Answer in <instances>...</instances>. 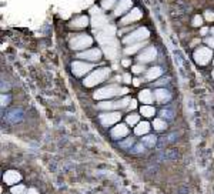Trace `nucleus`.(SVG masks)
<instances>
[{
  "label": "nucleus",
  "instance_id": "9d476101",
  "mask_svg": "<svg viewBox=\"0 0 214 194\" xmlns=\"http://www.w3.org/2000/svg\"><path fill=\"white\" fill-rule=\"evenodd\" d=\"M79 57L86 59V60H91V62H96V60H99L100 57H102V50H99V49L86 50V52L80 53V54H79Z\"/></svg>",
  "mask_w": 214,
  "mask_h": 194
},
{
  "label": "nucleus",
  "instance_id": "a878e982",
  "mask_svg": "<svg viewBox=\"0 0 214 194\" xmlns=\"http://www.w3.org/2000/svg\"><path fill=\"white\" fill-rule=\"evenodd\" d=\"M25 191H26V188H25V186H14V187H12V193L13 194H25Z\"/></svg>",
  "mask_w": 214,
  "mask_h": 194
},
{
  "label": "nucleus",
  "instance_id": "c9c22d12",
  "mask_svg": "<svg viewBox=\"0 0 214 194\" xmlns=\"http://www.w3.org/2000/svg\"><path fill=\"white\" fill-rule=\"evenodd\" d=\"M123 79H124V81H126V83H131V76H130V74H124Z\"/></svg>",
  "mask_w": 214,
  "mask_h": 194
},
{
  "label": "nucleus",
  "instance_id": "423d86ee",
  "mask_svg": "<svg viewBox=\"0 0 214 194\" xmlns=\"http://www.w3.org/2000/svg\"><path fill=\"white\" fill-rule=\"evenodd\" d=\"M131 100L130 99H123L120 102H107V103H100L99 108H103V110H112V108H123L127 104H130Z\"/></svg>",
  "mask_w": 214,
  "mask_h": 194
},
{
  "label": "nucleus",
  "instance_id": "58836bf2",
  "mask_svg": "<svg viewBox=\"0 0 214 194\" xmlns=\"http://www.w3.org/2000/svg\"><path fill=\"white\" fill-rule=\"evenodd\" d=\"M26 194H39V193H37V190H34V188H29V191Z\"/></svg>",
  "mask_w": 214,
  "mask_h": 194
},
{
  "label": "nucleus",
  "instance_id": "473e14b6",
  "mask_svg": "<svg viewBox=\"0 0 214 194\" xmlns=\"http://www.w3.org/2000/svg\"><path fill=\"white\" fill-rule=\"evenodd\" d=\"M90 12H91V14H93V16H96V14H102V12H100V9H99V7H96V6H94V7H91V9H90Z\"/></svg>",
  "mask_w": 214,
  "mask_h": 194
},
{
  "label": "nucleus",
  "instance_id": "bb28decb",
  "mask_svg": "<svg viewBox=\"0 0 214 194\" xmlns=\"http://www.w3.org/2000/svg\"><path fill=\"white\" fill-rule=\"evenodd\" d=\"M143 143H146L149 146H154L156 144V137L154 136H147V137H143Z\"/></svg>",
  "mask_w": 214,
  "mask_h": 194
},
{
  "label": "nucleus",
  "instance_id": "f704fd0d",
  "mask_svg": "<svg viewBox=\"0 0 214 194\" xmlns=\"http://www.w3.org/2000/svg\"><path fill=\"white\" fill-rule=\"evenodd\" d=\"M7 102H9V97L7 96H2V106H6L7 104Z\"/></svg>",
  "mask_w": 214,
  "mask_h": 194
},
{
  "label": "nucleus",
  "instance_id": "412c9836",
  "mask_svg": "<svg viewBox=\"0 0 214 194\" xmlns=\"http://www.w3.org/2000/svg\"><path fill=\"white\" fill-rule=\"evenodd\" d=\"M150 130V124L147 123V121H143V123H139V126H136V134L139 136H143V134H146V133H149Z\"/></svg>",
  "mask_w": 214,
  "mask_h": 194
},
{
  "label": "nucleus",
  "instance_id": "a18cd8bd",
  "mask_svg": "<svg viewBox=\"0 0 214 194\" xmlns=\"http://www.w3.org/2000/svg\"><path fill=\"white\" fill-rule=\"evenodd\" d=\"M211 76H213V79H214V70H213V73H211Z\"/></svg>",
  "mask_w": 214,
  "mask_h": 194
},
{
  "label": "nucleus",
  "instance_id": "aec40b11",
  "mask_svg": "<svg viewBox=\"0 0 214 194\" xmlns=\"http://www.w3.org/2000/svg\"><path fill=\"white\" fill-rule=\"evenodd\" d=\"M139 99L141 103H146V104H149V103L153 102V94L150 90H143V91H140L139 94Z\"/></svg>",
  "mask_w": 214,
  "mask_h": 194
},
{
  "label": "nucleus",
  "instance_id": "37998d69",
  "mask_svg": "<svg viewBox=\"0 0 214 194\" xmlns=\"http://www.w3.org/2000/svg\"><path fill=\"white\" fill-rule=\"evenodd\" d=\"M207 31H208V30H207V29H206V27H204V29H201V34H206V33H207Z\"/></svg>",
  "mask_w": 214,
  "mask_h": 194
},
{
  "label": "nucleus",
  "instance_id": "b1692460",
  "mask_svg": "<svg viewBox=\"0 0 214 194\" xmlns=\"http://www.w3.org/2000/svg\"><path fill=\"white\" fill-rule=\"evenodd\" d=\"M153 126H154L156 130H164L166 129V123L163 120H160V119H156V120L153 121Z\"/></svg>",
  "mask_w": 214,
  "mask_h": 194
},
{
  "label": "nucleus",
  "instance_id": "20e7f679",
  "mask_svg": "<svg viewBox=\"0 0 214 194\" xmlns=\"http://www.w3.org/2000/svg\"><path fill=\"white\" fill-rule=\"evenodd\" d=\"M91 43H93V39L90 36H87V34H79V36H76L74 39L70 40L71 49H74V50L86 49V47L91 46Z\"/></svg>",
  "mask_w": 214,
  "mask_h": 194
},
{
  "label": "nucleus",
  "instance_id": "cd10ccee",
  "mask_svg": "<svg viewBox=\"0 0 214 194\" xmlns=\"http://www.w3.org/2000/svg\"><path fill=\"white\" fill-rule=\"evenodd\" d=\"M20 117H22V116H20V111H12L7 119H9L10 121H17V120H20Z\"/></svg>",
  "mask_w": 214,
  "mask_h": 194
},
{
  "label": "nucleus",
  "instance_id": "6e6552de",
  "mask_svg": "<svg viewBox=\"0 0 214 194\" xmlns=\"http://www.w3.org/2000/svg\"><path fill=\"white\" fill-rule=\"evenodd\" d=\"M71 69H73V73L76 76H83L87 71H90L93 69V66L89 64V63H83V62H74L71 64Z\"/></svg>",
  "mask_w": 214,
  "mask_h": 194
},
{
  "label": "nucleus",
  "instance_id": "7ed1b4c3",
  "mask_svg": "<svg viewBox=\"0 0 214 194\" xmlns=\"http://www.w3.org/2000/svg\"><path fill=\"white\" fill-rule=\"evenodd\" d=\"M149 36H150V31L147 30L146 27H140V29H137L136 31L130 33L127 37H124V43L130 44V43H136V42L140 43V42L149 39Z\"/></svg>",
  "mask_w": 214,
  "mask_h": 194
},
{
  "label": "nucleus",
  "instance_id": "9b49d317",
  "mask_svg": "<svg viewBox=\"0 0 214 194\" xmlns=\"http://www.w3.org/2000/svg\"><path fill=\"white\" fill-rule=\"evenodd\" d=\"M139 19H141V12H140V9H133L126 17L121 19V25H129V23H133V22H136V20H139Z\"/></svg>",
  "mask_w": 214,
  "mask_h": 194
},
{
  "label": "nucleus",
  "instance_id": "6ab92c4d",
  "mask_svg": "<svg viewBox=\"0 0 214 194\" xmlns=\"http://www.w3.org/2000/svg\"><path fill=\"white\" fill-rule=\"evenodd\" d=\"M87 25H89V19H87L86 16H80V17H77V19H74V20H73L71 27L80 29V27H86Z\"/></svg>",
  "mask_w": 214,
  "mask_h": 194
},
{
  "label": "nucleus",
  "instance_id": "f03ea898",
  "mask_svg": "<svg viewBox=\"0 0 214 194\" xmlns=\"http://www.w3.org/2000/svg\"><path fill=\"white\" fill-rule=\"evenodd\" d=\"M129 90L126 89V87H123V89H120L118 86H107V87H103V89L97 90L96 93H94V99L97 100H103V99H110V97H113V96L116 94H126Z\"/></svg>",
  "mask_w": 214,
  "mask_h": 194
},
{
  "label": "nucleus",
  "instance_id": "e433bc0d",
  "mask_svg": "<svg viewBox=\"0 0 214 194\" xmlns=\"http://www.w3.org/2000/svg\"><path fill=\"white\" fill-rule=\"evenodd\" d=\"M143 150H144V146H141V144H139V146L136 147V153H141Z\"/></svg>",
  "mask_w": 214,
  "mask_h": 194
},
{
  "label": "nucleus",
  "instance_id": "a211bd4d",
  "mask_svg": "<svg viewBox=\"0 0 214 194\" xmlns=\"http://www.w3.org/2000/svg\"><path fill=\"white\" fill-rule=\"evenodd\" d=\"M162 73H163V70L160 67H151L146 73V79L147 80H154V79H157V77L162 76Z\"/></svg>",
  "mask_w": 214,
  "mask_h": 194
},
{
  "label": "nucleus",
  "instance_id": "dca6fc26",
  "mask_svg": "<svg viewBox=\"0 0 214 194\" xmlns=\"http://www.w3.org/2000/svg\"><path fill=\"white\" fill-rule=\"evenodd\" d=\"M154 97H156V100H157L158 103H166V102L170 100L171 96L166 89H157L154 91Z\"/></svg>",
  "mask_w": 214,
  "mask_h": 194
},
{
  "label": "nucleus",
  "instance_id": "1a4fd4ad",
  "mask_svg": "<svg viewBox=\"0 0 214 194\" xmlns=\"http://www.w3.org/2000/svg\"><path fill=\"white\" fill-rule=\"evenodd\" d=\"M120 120V114L118 113H104L100 116V121H102L103 126H112V124H116Z\"/></svg>",
  "mask_w": 214,
  "mask_h": 194
},
{
  "label": "nucleus",
  "instance_id": "4c0bfd02",
  "mask_svg": "<svg viewBox=\"0 0 214 194\" xmlns=\"http://www.w3.org/2000/svg\"><path fill=\"white\" fill-rule=\"evenodd\" d=\"M207 44L211 46V49H213L214 47V39H207Z\"/></svg>",
  "mask_w": 214,
  "mask_h": 194
},
{
  "label": "nucleus",
  "instance_id": "72a5a7b5",
  "mask_svg": "<svg viewBox=\"0 0 214 194\" xmlns=\"http://www.w3.org/2000/svg\"><path fill=\"white\" fill-rule=\"evenodd\" d=\"M143 69H144V67H143V66H140V64L133 66V71H134V73H141Z\"/></svg>",
  "mask_w": 214,
  "mask_h": 194
},
{
  "label": "nucleus",
  "instance_id": "2f4dec72",
  "mask_svg": "<svg viewBox=\"0 0 214 194\" xmlns=\"http://www.w3.org/2000/svg\"><path fill=\"white\" fill-rule=\"evenodd\" d=\"M206 19H207L208 22H213L214 20V13L213 12H206Z\"/></svg>",
  "mask_w": 214,
  "mask_h": 194
},
{
  "label": "nucleus",
  "instance_id": "f8f14e48",
  "mask_svg": "<svg viewBox=\"0 0 214 194\" xmlns=\"http://www.w3.org/2000/svg\"><path fill=\"white\" fill-rule=\"evenodd\" d=\"M131 4H133V0H120L117 7L114 9V16H120V14H123L124 12H127L131 7Z\"/></svg>",
  "mask_w": 214,
  "mask_h": 194
},
{
  "label": "nucleus",
  "instance_id": "0eeeda50",
  "mask_svg": "<svg viewBox=\"0 0 214 194\" xmlns=\"http://www.w3.org/2000/svg\"><path fill=\"white\" fill-rule=\"evenodd\" d=\"M156 56H157L156 47H147V49H144L141 53H140L139 62L140 63H149V62H151V60L156 59Z\"/></svg>",
  "mask_w": 214,
  "mask_h": 194
},
{
  "label": "nucleus",
  "instance_id": "2eb2a0df",
  "mask_svg": "<svg viewBox=\"0 0 214 194\" xmlns=\"http://www.w3.org/2000/svg\"><path fill=\"white\" fill-rule=\"evenodd\" d=\"M3 180L6 184H14V183H17L20 180V174L17 171H14V170H10V171H6Z\"/></svg>",
  "mask_w": 214,
  "mask_h": 194
},
{
  "label": "nucleus",
  "instance_id": "ddd939ff",
  "mask_svg": "<svg viewBox=\"0 0 214 194\" xmlns=\"http://www.w3.org/2000/svg\"><path fill=\"white\" fill-rule=\"evenodd\" d=\"M127 134H129V129L124 124H118V126H116L112 130V136L114 139H121V137H126Z\"/></svg>",
  "mask_w": 214,
  "mask_h": 194
},
{
  "label": "nucleus",
  "instance_id": "f3484780",
  "mask_svg": "<svg viewBox=\"0 0 214 194\" xmlns=\"http://www.w3.org/2000/svg\"><path fill=\"white\" fill-rule=\"evenodd\" d=\"M103 52L109 59H116L117 57V44H106V46H103Z\"/></svg>",
  "mask_w": 214,
  "mask_h": 194
},
{
  "label": "nucleus",
  "instance_id": "ea45409f",
  "mask_svg": "<svg viewBox=\"0 0 214 194\" xmlns=\"http://www.w3.org/2000/svg\"><path fill=\"white\" fill-rule=\"evenodd\" d=\"M136 103H137L136 100H131V102H130V104H129V106H130V108H136V106H137Z\"/></svg>",
  "mask_w": 214,
  "mask_h": 194
},
{
  "label": "nucleus",
  "instance_id": "c756f323",
  "mask_svg": "<svg viewBox=\"0 0 214 194\" xmlns=\"http://www.w3.org/2000/svg\"><path fill=\"white\" fill-rule=\"evenodd\" d=\"M203 25V19L200 17V16H195L194 19H193V26H195V27H199V26Z\"/></svg>",
  "mask_w": 214,
  "mask_h": 194
},
{
  "label": "nucleus",
  "instance_id": "393cba45",
  "mask_svg": "<svg viewBox=\"0 0 214 194\" xmlns=\"http://www.w3.org/2000/svg\"><path fill=\"white\" fill-rule=\"evenodd\" d=\"M139 123V116L137 114H130V116H127V124H131V126H134V124Z\"/></svg>",
  "mask_w": 214,
  "mask_h": 194
},
{
  "label": "nucleus",
  "instance_id": "4be33fe9",
  "mask_svg": "<svg viewBox=\"0 0 214 194\" xmlns=\"http://www.w3.org/2000/svg\"><path fill=\"white\" fill-rule=\"evenodd\" d=\"M140 113H141L143 116H146V117H151V116H154L156 110H154V107L146 104V106H143V107L140 108Z\"/></svg>",
  "mask_w": 214,
  "mask_h": 194
},
{
  "label": "nucleus",
  "instance_id": "39448f33",
  "mask_svg": "<svg viewBox=\"0 0 214 194\" xmlns=\"http://www.w3.org/2000/svg\"><path fill=\"white\" fill-rule=\"evenodd\" d=\"M211 56H213L211 49H208V47H200V49H197L194 53V60L197 64L204 66L211 60Z\"/></svg>",
  "mask_w": 214,
  "mask_h": 194
},
{
  "label": "nucleus",
  "instance_id": "79ce46f5",
  "mask_svg": "<svg viewBox=\"0 0 214 194\" xmlns=\"http://www.w3.org/2000/svg\"><path fill=\"white\" fill-rule=\"evenodd\" d=\"M133 84H134V86H139L140 80H139V79H133Z\"/></svg>",
  "mask_w": 214,
  "mask_h": 194
},
{
  "label": "nucleus",
  "instance_id": "f257e3e1",
  "mask_svg": "<svg viewBox=\"0 0 214 194\" xmlns=\"http://www.w3.org/2000/svg\"><path fill=\"white\" fill-rule=\"evenodd\" d=\"M109 74H110V69H107V67L99 69V70L93 71L90 76L86 77V80H84V86H86V87H93V86H96V84H99V83H102V81H104L106 79L109 77Z\"/></svg>",
  "mask_w": 214,
  "mask_h": 194
},
{
  "label": "nucleus",
  "instance_id": "4468645a",
  "mask_svg": "<svg viewBox=\"0 0 214 194\" xmlns=\"http://www.w3.org/2000/svg\"><path fill=\"white\" fill-rule=\"evenodd\" d=\"M107 17L103 14H96L93 16V19H91V25H93L94 29H102L104 27V26H107Z\"/></svg>",
  "mask_w": 214,
  "mask_h": 194
},
{
  "label": "nucleus",
  "instance_id": "c03bdc74",
  "mask_svg": "<svg viewBox=\"0 0 214 194\" xmlns=\"http://www.w3.org/2000/svg\"><path fill=\"white\" fill-rule=\"evenodd\" d=\"M211 34H213V36H214V27L211 29Z\"/></svg>",
  "mask_w": 214,
  "mask_h": 194
},
{
  "label": "nucleus",
  "instance_id": "a19ab883",
  "mask_svg": "<svg viewBox=\"0 0 214 194\" xmlns=\"http://www.w3.org/2000/svg\"><path fill=\"white\" fill-rule=\"evenodd\" d=\"M121 64L127 67V66H130V60H123V62H121Z\"/></svg>",
  "mask_w": 214,
  "mask_h": 194
},
{
  "label": "nucleus",
  "instance_id": "7c9ffc66",
  "mask_svg": "<svg viewBox=\"0 0 214 194\" xmlns=\"http://www.w3.org/2000/svg\"><path fill=\"white\" fill-rule=\"evenodd\" d=\"M131 144H133V139H127V140H126V141H123V143H121V147L127 148V147H130Z\"/></svg>",
  "mask_w": 214,
  "mask_h": 194
},
{
  "label": "nucleus",
  "instance_id": "5701e85b",
  "mask_svg": "<svg viewBox=\"0 0 214 194\" xmlns=\"http://www.w3.org/2000/svg\"><path fill=\"white\" fill-rule=\"evenodd\" d=\"M144 46V44H141V43H136V44H131V46H129V47H126V50H124V53L126 54H133V53H136L139 49H141V47Z\"/></svg>",
  "mask_w": 214,
  "mask_h": 194
},
{
  "label": "nucleus",
  "instance_id": "c85d7f7f",
  "mask_svg": "<svg viewBox=\"0 0 214 194\" xmlns=\"http://www.w3.org/2000/svg\"><path fill=\"white\" fill-rule=\"evenodd\" d=\"M114 2H116V0H103V2H102V6H103V9H106V10L112 9V7H113V4H114Z\"/></svg>",
  "mask_w": 214,
  "mask_h": 194
}]
</instances>
